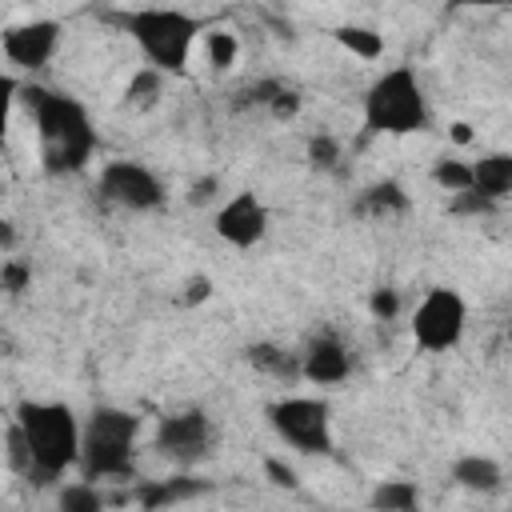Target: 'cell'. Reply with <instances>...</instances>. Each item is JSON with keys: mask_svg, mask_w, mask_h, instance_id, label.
<instances>
[{"mask_svg": "<svg viewBox=\"0 0 512 512\" xmlns=\"http://www.w3.org/2000/svg\"><path fill=\"white\" fill-rule=\"evenodd\" d=\"M24 104L36 120L44 172L72 176V172L88 168V160L96 152V128L88 120V108L76 96L48 92V88H24Z\"/></svg>", "mask_w": 512, "mask_h": 512, "instance_id": "6da1fadb", "label": "cell"}, {"mask_svg": "<svg viewBox=\"0 0 512 512\" xmlns=\"http://www.w3.org/2000/svg\"><path fill=\"white\" fill-rule=\"evenodd\" d=\"M12 424L24 432L32 452V484H52L68 468L80 464L84 448V424L64 400H24L12 416Z\"/></svg>", "mask_w": 512, "mask_h": 512, "instance_id": "7a4b0ae2", "label": "cell"}, {"mask_svg": "<svg viewBox=\"0 0 512 512\" xmlns=\"http://www.w3.org/2000/svg\"><path fill=\"white\" fill-rule=\"evenodd\" d=\"M116 24L132 36L148 68H156L160 76H180L200 40V20L180 8H128L116 16Z\"/></svg>", "mask_w": 512, "mask_h": 512, "instance_id": "3957f363", "label": "cell"}, {"mask_svg": "<svg viewBox=\"0 0 512 512\" xmlns=\"http://www.w3.org/2000/svg\"><path fill=\"white\" fill-rule=\"evenodd\" d=\"M136 436L140 416L96 404L84 420V448H80V472L84 480H128L136 468Z\"/></svg>", "mask_w": 512, "mask_h": 512, "instance_id": "277c9868", "label": "cell"}, {"mask_svg": "<svg viewBox=\"0 0 512 512\" xmlns=\"http://www.w3.org/2000/svg\"><path fill=\"white\" fill-rule=\"evenodd\" d=\"M428 100L412 68L396 64L380 72L364 92V128L372 136H412L428 128Z\"/></svg>", "mask_w": 512, "mask_h": 512, "instance_id": "5b68a950", "label": "cell"}, {"mask_svg": "<svg viewBox=\"0 0 512 512\" xmlns=\"http://www.w3.org/2000/svg\"><path fill=\"white\" fill-rule=\"evenodd\" d=\"M268 424L276 428V436L288 448H296L304 456L332 452V412L316 396H284V400L268 404Z\"/></svg>", "mask_w": 512, "mask_h": 512, "instance_id": "8992f818", "label": "cell"}, {"mask_svg": "<svg viewBox=\"0 0 512 512\" xmlns=\"http://www.w3.org/2000/svg\"><path fill=\"white\" fill-rule=\"evenodd\" d=\"M464 328H468V304L456 288H428L412 312V340L424 352L456 348L464 340Z\"/></svg>", "mask_w": 512, "mask_h": 512, "instance_id": "52a82bcc", "label": "cell"}, {"mask_svg": "<svg viewBox=\"0 0 512 512\" xmlns=\"http://www.w3.org/2000/svg\"><path fill=\"white\" fill-rule=\"evenodd\" d=\"M100 200L128 208V212H156L164 208V184L152 176V168L136 160H108L96 176Z\"/></svg>", "mask_w": 512, "mask_h": 512, "instance_id": "ba28073f", "label": "cell"}, {"mask_svg": "<svg viewBox=\"0 0 512 512\" xmlns=\"http://www.w3.org/2000/svg\"><path fill=\"white\" fill-rule=\"evenodd\" d=\"M156 452L180 468L200 464L212 452V420L200 408H184L172 412L156 424Z\"/></svg>", "mask_w": 512, "mask_h": 512, "instance_id": "9c48e42d", "label": "cell"}, {"mask_svg": "<svg viewBox=\"0 0 512 512\" xmlns=\"http://www.w3.org/2000/svg\"><path fill=\"white\" fill-rule=\"evenodd\" d=\"M0 48H4L8 64L24 68V72H36V68H44V64L56 56V48H60V24H56V20L12 24V28L4 32Z\"/></svg>", "mask_w": 512, "mask_h": 512, "instance_id": "30bf717a", "label": "cell"}, {"mask_svg": "<svg viewBox=\"0 0 512 512\" xmlns=\"http://www.w3.org/2000/svg\"><path fill=\"white\" fill-rule=\"evenodd\" d=\"M268 232V208L256 192H236L232 200L220 204L216 212V236L228 240L232 248H256Z\"/></svg>", "mask_w": 512, "mask_h": 512, "instance_id": "8fae6325", "label": "cell"}, {"mask_svg": "<svg viewBox=\"0 0 512 512\" xmlns=\"http://www.w3.org/2000/svg\"><path fill=\"white\" fill-rule=\"evenodd\" d=\"M348 372H352V352L332 332L312 336L308 348L300 352V376L308 384H340V380H348Z\"/></svg>", "mask_w": 512, "mask_h": 512, "instance_id": "7c38bea8", "label": "cell"}, {"mask_svg": "<svg viewBox=\"0 0 512 512\" xmlns=\"http://www.w3.org/2000/svg\"><path fill=\"white\" fill-rule=\"evenodd\" d=\"M472 188L480 196H488L492 204H500L504 196H512V152H488L472 164Z\"/></svg>", "mask_w": 512, "mask_h": 512, "instance_id": "4fadbf2b", "label": "cell"}, {"mask_svg": "<svg viewBox=\"0 0 512 512\" xmlns=\"http://www.w3.org/2000/svg\"><path fill=\"white\" fill-rule=\"evenodd\" d=\"M408 192L396 180H376L360 192L356 200V216H372V220H388V216H404L408 212Z\"/></svg>", "mask_w": 512, "mask_h": 512, "instance_id": "5bb4252c", "label": "cell"}, {"mask_svg": "<svg viewBox=\"0 0 512 512\" xmlns=\"http://www.w3.org/2000/svg\"><path fill=\"white\" fill-rule=\"evenodd\" d=\"M452 480H456L464 492H480V496H488V492L500 488L504 472H500V464H496L492 456L468 452V456H460V460L452 464Z\"/></svg>", "mask_w": 512, "mask_h": 512, "instance_id": "9a60e30c", "label": "cell"}, {"mask_svg": "<svg viewBox=\"0 0 512 512\" xmlns=\"http://www.w3.org/2000/svg\"><path fill=\"white\" fill-rule=\"evenodd\" d=\"M204 488H208V484H204V480H192V476L148 480V484L136 488V500H140L144 512H160V508H168V504H176V500H184V496H196V492H204Z\"/></svg>", "mask_w": 512, "mask_h": 512, "instance_id": "2e32d148", "label": "cell"}, {"mask_svg": "<svg viewBox=\"0 0 512 512\" xmlns=\"http://www.w3.org/2000/svg\"><path fill=\"white\" fill-rule=\"evenodd\" d=\"M372 512H420V488L412 480H380L372 488Z\"/></svg>", "mask_w": 512, "mask_h": 512, "instance_id": "e0dca14e", "label": "cell"}, {"mask_svg": "<svg viewBox=\"0 0 512 512\" xmlns=\"http://www.w3.org/2000/svg\"><path fill=\"white\" fill-rule=\"evenodd\" d=\"M336 44L348 48L352 56H360V60H376L384 52V36L376 28H364V24H340L336 28Z\"/></svg>", "mask_w": 512, "mask_h": 512, "instance_id": "ac0fdd59", "label": "cell"}, {"mask_svg": "<svg viewBox=\"0 0 512 512\" xmlns=\"http://www.w3.org/2000/svg\"><path fill=\"white\" fill-rule=\"evenodd\" d=\"M248 364H252L256 372L284 376V380L300 376V360H292V356H288L284 348H276V344H252V348H248Z\"/></svg>", "mask_w": 512, "mask_h": 512, "instance_id": "d6986e66", "label": "cell"}, {"mask_svg": "<svg viewBox=\"0 0 512 512\" xmlns=\"http://www.w3.org/2000/svg\"><path fill=\"white\" fill-rule=\"evenodd\" d=\"M56 512H104V496L92 480H76L56 492Z\"/></svg>", "mask_w": 512, "mask_h": 512, "instance_id": "ffe728a7", "label": "cell"}, {"mask_svg": "<svg viewBox=\"0 0 512 512\" xmlns=\"http://www.w3.org/2000/svg\"><path fill=\"white\" fill-rule=\"evenodd\" d=\"M204 52H208V64H212L216 72H228V68L236 64V56H240V40H236V32H228V28H212V32L204 36Z\"/></svg>", "mask_w": 512, "mask_h": 512, "instance_id": "44dd1931", "label": "cell"}, {"mask_svg": "<svg viewBox=\"0 0 512 512\" xmlns=\"http://www.w3.org/2000/svg\"><path fill=\"white\" fill-rule=\"evenodd\" d=\"M432 180H436V188H444V192H452V196H460V192H472V164L468 160H436V168H432Z\"/></svg>", "mask_w": 512, "mask_h": 512, "instance_id": "7402d4cb", "label": "cell"}, {"mask_svg": "<svg viewBox=\"0 0 512 512\" xmlns=\"http://www.w3.org/2000/svg\"><path fill=\"white\" fill-rule=\"evenodd\" d=\"M160 72L156 68H140L136 76H132V84L124 88V100L128 104H136V108H144V104H152V96H160Z\"/></svg>", "mask_w": 512, "mask_h": 512, "instance_id": "603a6c76", "label": "cell"}, {"mask_svg": "<svg viewBox=\"0 0 512 512\" xmlns=\"http://www.w3.org/2000/svg\"><path fill=\"white\" fill-rule=\"evenodd\" d=\"M28 284H32V268L24 260H16V256H4V264H0V288L8 296H20Z\"/></svg>", "mask_w": 512, "mask_h": 512, "instance_id": "cb8c5ba5", "label": "cell"}, {"mask_svg": "<svg viewBox=\"0 0 512 512\" xmlns=\"http://www.w3.org/2000/svg\"><path fill=\"white\" fill-rule=\"evenodd\" d=\"M336 160H340V144H336V136H328V132H320V136H312L308 140V164L312 168H336Z\"/></svg>", "mask_w": 512, "mask_h": 512, "instance_id": "d4e9b609", "label": "cell"}, {"mask_svg": "<svg viewBox=\"0 0 512 512\" xmlns=\"http://www.w3.org/2000/svg\"><path fill=\"white\" fill-rule=\"evenodd\" d=\"M8 468L20 476H32V452H28V440L16 424H8Z\"/></svg>", "mask_w": 512, "mask_h": 512, "instance_id": "484cf974", "label": "cell"}, {"mask_svg": "<svg viewBox=\"0 0 512 512\" xmlns=\"http://www.w3.org/2000/svg\"><path fill=\"white\" fill-rule=\"evenodd\" d=\"M456 216H488V212H496V204L488 200V196H480L476 188L472 192H460V196H452V204H448Z\"/></svg>", "mask_w": 512, "mask_h": 512, "instance_id": "4316f807", "label": "cell"}, {"mask_svg": "<svg viewBox=\"0 0 512 512\" xmlns=\"http://www.w3.org/2000/svg\"><path fill=\"white\" fill-rule=\"evenodd\" d=\"M368 312H372V320H396V312H400V292H396V288H376V292L368 296Z\"/></svg>", "mask_w": 512, "mask_h": 512, "instance_id": "83f0119b", "label": "cell"}, {"mask_svg": "<svg viewBox=\"0 0 512 512\" xmlns=\"http://www.w3.org/2000/svg\"><path fill=\"white\" fill-rule=\"evenodd\" d=\"M284 92V84L280 80H256L252 88H244V100L248 104H264V108H272V100Z\"/></svg>", "mask_w": 512, "mask_h": 512, "instance_id": "f1b7e54d", "label": "cell"}, {"mask_svg": "<svg viewBox=\"0 0 512 512\" xmlns=\"http://www.w3.org/2000/svg\"><path fill=\"white\" fill-rule=\"evenodd\" d=\"M264 472H268V480H272L276 488H296V484H300L296 468H292V464H284V460H276V456H268V460H264Z\"/></svg>", "mask_w": 512, "mask_h": 512, "instance_id": "f546056e", "label": "cell"}, {"mask_svg": "<svg viewBox=\"0 0 512 512\" xmlns=\"http://www.w3.org/2000/svg\"><path fill=\"white\" fill-rule=\"evenodd\" d=\"M268 112H272L276 120H292V116L300 112V96H296L292 88H284V92L272 100V108H268Z\"/></svg>", "mask_w": 512, "mask_h": 512, "instance_id": "4dcf8cb0", "label": "cell"}, {"mask_svg": "<svg viewBox=\"0 0 512 512\" xmlns=\"http://www.w3.org/2000/svg\"><path fill=\"white\" fill-rule=\"evenodd\" d=\"M212 296V280L208 276H188L184 280V304H204Z\"/></svg>", "mask_w": 512, "mask_h": 512, "instance_id": "1f68e13d", "label": "cell"}, {"mask_svg": "<svg viewBox=\"0 0 512 512\" xmlns=\"http://www.w3.org/2000/svg\"><path fill=\"white\" fill-rule=\"evenodd\" d=\"M216 188H220V180H216V176H204V180H196V184L188 188V200H192V204H208V200L216 196Z\"/></svg>", "mask_w": 512, "mask_h": 512, "instance_id": "d6a6232c", "label": "cell"}, {"mask_svg": "<svg viewBox=\"0 0 512 512\" xmlns=\"http://www.w3.org/2000/svg\"><path fill=\"white\" fill-rule=\"evenodd\" d=\"M452 140H456V144H472V124H464V120L452 124Z\"/></svg>", "mask_w": 512, "mask_h": 512, "instance_id": "836d02e7", "label": "cell"}, {"mask_svg": "<svg viewBox=\"0 0 512 512\" xmlns=\"http://www.w3.org/2000/svg\"><path fill=\"white\" fill-rule=\"evenodd\" d=\"M508 340H512V324H508Z\"/></svg>", "mask_w": 512, "mask_h": 512, "instance_id": "e575fe53", "label": "cell"}]
</instances>
